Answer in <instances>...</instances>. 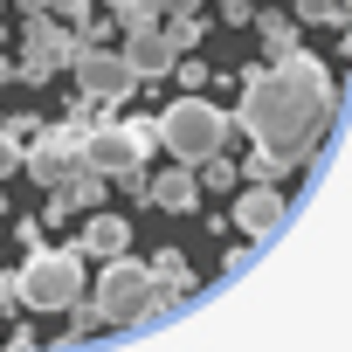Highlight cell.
Instances as JSON below:
<instances>
[{
    "label": "cell",
    "mask_w": 352,
    "mask_h": 352,
    "mask_svg": "<svg viewBox=\"0 0 352 352\" xmlns=\"http://www.w3.org/2000/svg\"><path fill=\"white\" fill-rule=\"evenodd\" d=\"M14 311H28L21 304V270H0V318H14Z\"/></svg>",
    "instance_id": "21"
},
{
    "label": "cell",
    "mask_w": 352,
    "mask_h": 352,
    "mask_svg": "<svg viewBox=\"0 0 352 352\" xmlns=\"http://www.w3.org/2000/svg\"><path fill=\"white\" fill-rule=\"evenodd\" d=\"M131 249V221L124 214H111V208H97V214H83V256H124Z\"/></svg>",
    "instance_id": "13"
},
{
    "label": "cell",
    "mask_w": 352,
    "mask_h": 352,
    "mask_svg": "<svg viewBox=\"0 0 352 352\" xmlns=\"http://www.w3.org/2000/svg\"><path fill=\"white\" fill-rule=\"evenodd\" d=\"M124 131L138 138V152H152V145H159V118H124Z\"/></svg>",
    "instance_id": "27"
},
{
    "label": "cell",
    "mask_w": 352,
    "mask_h": 352,
    "mask_svg": "<svg viewBox=\"0 0 352 352\" xmlns=\"http://www.w3.org/2000/svg\"><path fill=\"white\" fill-rule=\"evenodd\" d=\"M63 318H69V331H56L63 345H83V338H97V331H104V311H97V297H76Z\"/></svg>",
    "instance_id": "16"
},
{
    "label": "cell",
    "mask_w": 352,
    "mask_h": 352,
    "mask_svg": "<svg viewBox=\"0 0 352 352\" xmlns=\"http://www.w3.org/2000/svg\"><path fill=\"white\" fill-rule=\"evenodd\" d=\"M159 14H201V0H159Z\"/></svg>",
    "instance_id": "30"
},
{
    "label": "cell",
    "mask_w": 352,
    "mask_h": 352,
    "mask_svg": "<svg viewBox=\"0 0 352 352\" xmlns=\"http://www.w3.org/2000/svg\"><path fill=\"white\" fill-rule=\"evenodd\" d=\"M194 180H201V194H235L242 187V166H228V152H214V159L194 166Z\"/></svg>",
    "instance_id": "17"
},
{
    "label": "cell",
    "mask_w": 352,
    "mask_h": 352,
    "mask_svg": "<svg viewBox=\"0 0 352 352\" xmlns=\"http://www.w3.org/2000/svg\"><path fill=\"white\" fill-rule=\"evenodd\" d=\"M159 35H166L173 49H180V56H187V49L201 42V14H159Z\"/></svg>",
    "instance_id": "20"
},
{
    "label": "cell",
    "mask_w": 352,
    "mask_h": 352,
    "mask_svg": "<svg viewBox=\"0 0 352 352\" xmlns=\"http://www.w3.org/2000/svg\"><path fill=\"white\" fill-rule=\"evenodd\" d=\"M90 297L104 311V324H159L173 304L152 290V270L124 249V256H104V270L90 276Z\"/></svg>",
    "instance_id": "3"
},
{
    "label": "cell",
    "mask_w": 352,
    "mask_h": 352,
    "mask_svg": "<svg viewBox=\"0 0 352 352\" xmlns=\"http://www.w3.org/2000/svg\"><path fill=\"white\" fill-rule=\"evenodd\" d=\"M76 49H83V35H76V28H63L56 14H28V28H21V63H14V83L42 90L56 69H69V63H76Z\"/></svg>",
    "instance_id": "5"
},
{
    "label": "cell",
    "mask_w": 352,
    "mask_h": 352,
    "mask_svg": "<svg viewBox=\"0 0 352 352\" xmlns=\"http://www.w3.org/2000/svg\"><path fill=\"white\" fill-rule=\"evenodd\" d=\"M21 159H28V145L0 131V180H14V173H21Z\"/></svg>",
    "instance_id": "25"
},
{
    "label": "cell",
    "mask_w": 352,
    "mask_h": 352,
    "mask_svg": "<svg viewBox=\"0 0 352 352\" xmlns=\"http://www.w3.org/2000/svg\"><path fill=\"white\" fill-rule=\"evenodd\" d=\"M290 21L297 28H345V0H297Z\"/></svg>",
    "instance_id": "18"
},
{
    "label": "cell",
    "mask_w": 352,
    "mask_h": 352,
    "mask_svg": "<svg viewBox=\"0 0 352 352\" xmlns=\"http://www.w3.org/2000/svg\"><path fill=\"white\" fill-rule=\"evenodd\" d=\"M14 8H21V14H49V8H56V0H14Z\"/></svg>",
    "instance_id": "31"
},
{
    "label": "cell",
    "mask_w": 352,
    "mask_h": 352,
    "mask_svg": "<svg viewBox=\"0 0 352 352\" xmlns=\"http://www.w3.org/2000/svg\"><path fill=\"white\" fill-rule=\"evenodd\" d=\"M228 138H235V118H228L208 90H180V97L159 111V145H166L173 159H187V166L228 152Z\"/></svg>",
    "instance_id": "2"
},
{
    "label": "cell",
    "mask_w": 352,
    "mask_h": 352,
    "mask_svg": "<svg viewBox=\"0 0 352 352\" xmlns=\"http://www.w3.org/2000/svg\"><path fill=\"white\" fill-rule=\"evenodd\" d=\"M14 235H21V249H42L49 235H42V214H28V221H14Z\"/></svg>",
    "instance_id": "28"
},
{
    "label": "cell",
    "mask_w": 352,
    "mask_h": 352,
    "mask_svg": "<svg viewBox=\"0 0 352 352\" xmlns=\"http://www.w3.org/2000/svg\"><path fill=\"white\" fill-rule=\"evenodd\" d=\"M0 131H8V138H21V145H28V138L42 131V118H28V111H14V118H0Z\"/></svg>",
    "instance_id": "26"
},
{
    "label": "cell",
    "mask_w": 352,
    "mask_h": 352,
    "mask_svg": "<svg viewBox=\"0 0 352 352\" xmlns=\"http://www.w3.org/2000/svg\"><path fill=\"white\" fill-rule=\"evenodd\" d=\"M235 124H242L256 145H318V138L338 124L331 69H324L311 49H290V56H276L270 69H249V76H242Z\"/></svg>",
    "instance_id": "1"
},
{
    "label": "cell",
    "mask_w": 352,
    "mask_h": 352,
    "mask_svg": "<svg viewBox=\"0 0 352 352\" xmlns=\"http://www.w3.org/2000/svg\"><path fill=\"white\" fill-rule=\"evenodd\" d=\"M145 180H152L145 166H124V173H111V187H118L124 201H145Z\"/></svg>",
    "instance_id": "22"
},
{
    "label": "cell",
    "mask_w": 352,
    "mask_h": 352,
    "mask_svg": "<svg viewBox=\"0 0 352 352\" xmlns=\"http://www.w3.org/2000/svg\"><path fill=\"white\" fill-rule=\"evenodd\" d=\"M249 21H256V35H263L270 63H276V56H290V49H304V42H297V21H290V14H249Z\"/></svg>",
    "instance_id": "15"
},
{
    "label": "cell",
    "mask_w": 352,
    "mask_h": 352,
    "mask_svg": "<svg viewBox=\"0 0 352 352\" xmlns=\"http://www.w3.org/2000/svg\"><path fill=\"white\" fill-rule=\"evenodd\" d=\"M118 49L131 56L138 83H166V76H173V63H180V49H173V42L159 35V21H152V28H131V35H118Z\"/></svg>",
    "instance_id": "10"
},
{
    "label": "cell",
    "mask_w": 352,
    "mask_h": 352,
    "mask_svg": "<svg viewBox=\"0 0 352 352\" xmlns=\"http://www.w3.org/2000/svg\"><path fill=\"white\" fill-rule=\"evenodd\" d=\"M228 221H235L249 242H270V235L290 221V194H283L276 180H249V187L235 194V214H228Z\"/></svg>",
    "instance_id": "8"
},
{
    "label": "cell",
    "mask_w": 352,
    "mask_h": 352,
    "mask_svg": "<svg viewBox=\"0 0 352 352\" xmlns=\"http://www.w3.org/2000/svg\"><path fill=\"white\" fill-rule=\"evenodd\" d=\"M0 83H14V63H8V56H0Z\"/></svg>",
    "instance_id": "32"
},
{
    "label": "cell",
    "mask_w": 352,
    "mask_h": 352,
    "mask_svg": "<svg viewBox=\"0 0 352 352\" xmlns=\"http://www.w3.org/2000/svg\"><path fill=\"white\" fill-rule=\"evenodd\" d=\"M63 194H69V208H76V214H97V208H104V194H111V180H104V173H90V166H76L69 180H63Z\"/></svg>",
    "instance_id": "14"
},
{
    "label": "cell",
    "mask_w": 352,
    "mask_h": 352,
    "mask_svg": "<svg viewBox=\"0 0 352 352\" xmlns=\"http://www.w3.org/2000/svg\"><path fill=\"white\" fill-rule=\"evenodd\" d=\"M83 166L111 180V173H124V166H145V152H138V138L124 124H97V131H83Z\"/></svg>",
    "instance_id": "9"
},
{
    "label": "cell",
    "mask_w": 352,
    "mask_h": 352,
    "mask_svg": "<svg viewBox=\"0 0 352 352\" xmlns=\"http://www.w3.org/2000/svg\"><path fill=\"white\" fill-rule=\"evenodd\" d=\"M90 290V276H83V242H42V249H28V263H21V304L28 311H69L76 297Z\"/></svg>",
    "instance_id": "4"
},
{
    "label": "cell",
    "mask_w": 352,
    "mask_h": 352,
    "mask_svg": "<svg viewBox=\"0 0 352 352\" xmlns=\"http://www.w3.org/2000/svg\"><path fill=\"white\" fill-rule=\"evenodd\" d=\"M249 14H256L249 0H221V21H228V28H249Z\"/></svg>",
    "instance_id": "29"
},
{
    "label": "cell",
    "mask_w": 352,
    "mask_h": 352,
    "mask_svg": "<svg viewBox=\"0 0 352 352\" xmlns=\"http://www.w3.org/2000/svg\"><path fill=\"white\" fill-rule=\"evenodd\" d=\"M49 14H56L63 28H83V21L97 14V0H56V8H49Z\"/></svg>",
    "instance_id": "23"
},
{
    "label": "cell",
    "mask_w": 352,
    "mask_h": 352,
    "mask_svg": "<svg viewBox=\"0 0 352 352\" xmlns=\"http://www.w3.org/2000/svg\"><path fill=\"white\" fill-rule=\"evenodd\" d=\"M145 201L166 208V214H194V208H201V180H194V166L180 159V166L152 173V180H145Z\"/></svg>",
    "instance_id": "11"
},
{
    "label": "cell",
    "mask_w": 352,
    "mask_h": 352,
    "mask_svg": "<svg viewBox=\"0 0 352 352\" xmlns=\"http://www.w3.org/2000/svg\"><path fill=\"white\" fill-rule=\"evenodd\" d=\"M145 270H152V290H159L173 311H180V304L201 290V276H194V263H187L180 249H152V256H145Z\"/></svg>",
    "instance_id": "12"
},
{
    "label": "cell",
    "mask_w": 352,
    "mask_h": 352,
    "mask_svg": "<svg viewBox=\"0 0 352 352\" xmlns=\"http://www.w3.org/2000/svg\"><path fill=\"white\" fill-rule=\"evenodd\" d=\"M0 221H8V194H0Z\"/></svg>",
    "instance_id": "33"
},
{
    "label": "cell",
    "mask_w": 352,
    "mask_h": 352,
    "mask_svg": "<svg viewBox=\"0 0 352 352\" xmlns=\"http://www.w3.org/2000/svg\"><path fill=\"white\" fill-rule=\"evenodd\" d=\"M173 76H180V90H208V83H214V69H208V63H187V56L173 63Z\"/></svg>",
    "instance_id": "24"
},
{
    "label": "cell",
    "mask_w": 352,
    "mask_h": 352,
    "mask_svg": "<svg viewBox=\"0 0 352 352\" xmlns=\"http://www.w3.org/2000/svg\"><path fill=\"white\" fill-rule=\"evenodd\" d=\"M76 166H83V131H69V124H42V131L28 138V159H21V173H28V180L63 187Z\"/></svg>",
    "instance_id": "7"
},
{
    "label": "cell",
    "mask_w": 352,
    "mask_h": 352,
    "mask_svg": "<svg viewBox=\"0 0 352 352\" xmlns=\"http://www.w3.org/2000/svg\"><path fill=\"white\" fill-rule=\"evenodd\" d=\"M69 69H76V90H83V97H97V104H111V111L138 90V69H131V56H124L118 42H111V49H90V42H83Z\"/></svg>",
    "instance_id": "6"
},
{
    "label": "cell",
    "mask_w": 352,
    "mask_h": 352,
    "mask_svg": "<svg viewBox=\"0 0 352 352\" xmlns=\"http://www.w3.org/2000/svg\"><path fill=\"white\" fill-rule=\"evenodd\" d=\"M104 111H111V104H97V97H83V90H76V97L63 104V124H69V131H97V124H104Z\"/></svg>",
    "instance_id": "19"
}]
</instances>
